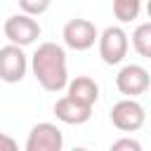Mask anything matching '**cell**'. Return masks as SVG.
<instances>
[{"mask_svg":"<svg viewBox=\"0 0 151 151\" xmlns=\"http://www.w3.org/2000/svg\"><path fill=\"white\" fill-rule=\"evenodd\" d=\"M31 71L47 92H61L68 83L66 52L57 42H42L31 57Z\"/></svg>","mask_w":151,"mask_h":151,"instance_id":"cell-1","label":"cell"},{"mask_svg":"<svg viewBox=\"0 0 151 151\" xmlns=\"http://www.w3.org/2000/svg\"><path fill=\"white\" fill-rule=\"evenodd\" d=\"M97 42H99V57H101V61L109 64V66L120 64V61L125 59V54H127V47H130L127 33H125L120 26H109V28H104V33L97 35Z\"/></svg>","mask_w":151,"mask_h":151,"instance_id":"cell-2","label":"cell"},{"mask_svg":"<svg viewBox=\"0 0 151 151\" xmlns=\"http://www.w3.org/2000/svg\"><path fill=\"white\" fill-rule=\"evenodd\" d=\"M144 120H146L144 106L139 101H134V97H125V99L116 101L111 109V123L120 132H137V130H142Z\"/></svg>","mask_w":151,"mask_h":151,"instance_id":"cell-3","label":"cell"},{"mask_svg":"<svg viewBox=\"0 0 151 151\" xmlns=\"http://www.w3.org/2000/svg\"><path fill=\"white\" fill-rule=\"evenodd\" d=\"M5 38L19 47L33 45L40 38V24L31 17V14H12L5 21Z\"/></svg>","mask_w":151,"mask_h":151,"instance_id":"cell-4","label":"cell"},{"mask_svg":"<svg viewBox=\"0 0 151 151\" xmlns=\"http://www.w3.org/2000/svg\"><path fill=\"white\" fill-rule=\"evenodd\" d=\"M97 26L87 19H71L66 21L64 31H61V38L66 42V47L76 50V52H85L90 50L94 42H97Z\"/></svg>","mask_w":151,"mask_h":151,"instance_id":"cell-5","label":"cell"},{"mask_svg":"<svg viewBox=\"0 0 151 151\" xmlns=\"http://www.w3.org/2000/svg\"><path fill=\"white\" fill-rule=\"evenodd\" d=\"M26 68H28V59L19 45L9 42V45L0 47V80L19 83L26 76Z\"/></svg>","mask_w":151,"mask_h":151,"instance_id":"cell-6","label":"cell"},{"mask_svg":"<svg viewBox=\"0 0 151 151\" xmlns=\"http://www.w3.org/2000/svg\"><path fill=\"white\" fill-rule=\"evenodd\" d=\"M64 134L52 123H38L31 127L26 139V151H61Z\"/></svg>","mask_w":151,"mask_h":151,"instance_id":"cell-7","label":"cell"},{"mask_svg":"<svg viewBox=\"0 0 151 151\" xmlns=\"http://www.w3.org/2000/svg\"><path fill=\"white\" fill-rule=\"evenodd\" d=\"M116 87L125 97H139L149 90V71L139 64H127L118 71Z\"/></svg>","mask_w":151,"mask_h":151,"instance_id":"cell-8","label":"cell"},{"mask_svg":"<svg viewBox=\"0 0 151 151\" xmlns=\"http://www.w3.org/2000/svg\"><path fill=\"white\" fill-rule=\"evenodd\" d=\"M54 116H57L61 123H66V125H83V123L90 120L92 106L80 104V101H76V99H71V97L66 94V97L57 99V104H54Z\"/></svg>","mask_w":151,"mask_h":151,"instance_id":"cell-9","label":"cell"},{"mask_svg":"<svg viewBox=\"0 0 151 151\" xmlns=\"http://www.w3.org/2000/svg\"><path fill=\"white\" fill-rule=\"evenodd\" d=\"M66 94L80 104H87V106H94L97 99H99V85L90 78V76H78L73 80L66 83Z\"/></svg>","mask_w":151,"mask_h":151,"instance_id":"cell-10","label":"cell"},{"mask_svg":"<svg viewBox=\"0 0 151 151\" xmlns=\"http://www.w3.org/2000/svg\"><path fill=\"white\" fill-rule=\"evenodd\" d=\"M132 47L137 50V54L139 57H151V24L149 21H144V24H139L137 28H134V33H132Z\"/></svg>","mask_w":151,"mask_h":151,"instance_id":"cell-11","label":"cell"},{"mask_svg":"<svg viewBox=\"0 0 151 151\" xmlns=\"http://www.w3.org/2000/svg\"><path fill=\"white\" fill-rule=\"evenodd\" d=\"M139 12H142V0H113V14L123 24L137 19Z\"/></svg>","mask_w":151,"mask_h":151,"instance_id":"cell-12","label":"cell"},{"mask_svg":"<svg viewBox=\"0 0 151 151\" xmlns=\"http://www.w3.org/2000/svg\"><path fill=\"white\" fill-rule=\"evenodd\" d=\"M52 0H19V7L24 14H31V17H40L50 9Z\"/></svg>","mask_w":151,"mask_h":151,"instance_id":"cell-13","label":"cell"},{"mask_svg":"<svg viewBox=\"0 0 151 151\" xmlns=\"http://www.w3.org/2000/svg\"><path fill=\"white\" fill-rule=\"evenodd\" d=\"M123 149L125 151H142V144L134 139H118L111 144V151H123Z\"/></svg>","mask_w":151,"mask_h":151,"instance_id":"cell-14","label":"cell"},{"mask_svg":"<svg viewBox=\"0 0 151 151\" xmlns=\"http://www.w3.org/2000/svg\"><path fill=\"white\" fill-rule=\"evenodd\" d=\"M0 151H17V142L5 132H0Z\"/></svg>","mask_w":151,"mask_h":151,"instance_id":"cell-15","label":"cell"}]
</instances>
